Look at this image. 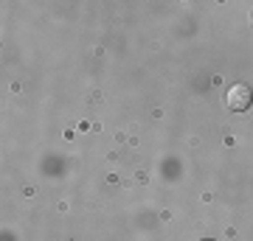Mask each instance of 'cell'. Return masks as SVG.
Instances as JSON below:
<instances>
[{"instance_id":"2","label":"cell","mask_w":253,"mask_h":241,"mask_svg":"<svg viewBox=\"0 0 253 241\" xmlns=\"http://www.w3.org/2000/svg\"><path fill=\"white\" fill-rule=\"evenodd\" d=\"M206 241H211V239H206Z\"/></svg>"},{"instance_id":"1","label":"cell","mask_w":253,"mask_h":241,"mask_svg":"<svg viewBox=\"0 0 253 241\" xmlns=\"http://www.w3.org/2000/svg\"><path fill=\"white\" fill-rule=\"evenodd\" d=\"M253 104V90L248 84H231L225 93V107L231 112H245Z\"/></svg>"}]
</instances>
